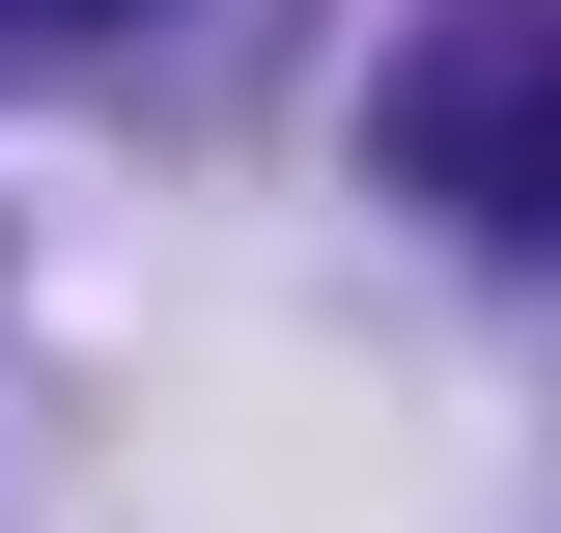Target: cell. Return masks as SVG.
<instances>
[{
  "mask_svg": "<svg viewBox=\"0 0 561 533\" xmlns=\"http://www.w3.org/2000/svg\"><path fill=\"white\" fill-rule=\"evenodd\" d=\"M393 169L449 225H505V253H561V0H478L449 57L393 84Z\"/></svg>",
  "mask_w": 561,
  "mask_h": 533,
  "instance_id": "obj_1",
  "label": "cell"
}]
</instances>
